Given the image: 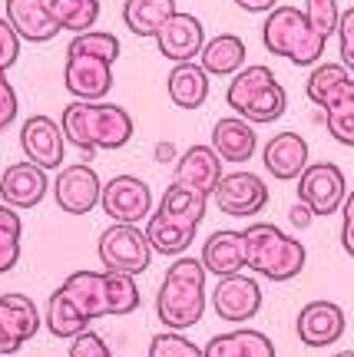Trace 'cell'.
<instances>
[{
	"label": "cell",
	"mask_w": 354,
	"mask_h": 357,
	"mask_svg": "<svg viewBox=\"0 0 354 357\" xmlns=\"http://www.w3.org/2000/svg\"><path fill=\"white\" fill-rule=\"evenodd\" d=\"M212 149L222 155V162H232V166L249 162L258 149L255 126L242 116H222L212 126Z\"/></svg>",
	"instance_id": "obj_20"
},
{
	"label": "cell",
	"mask_w": 354,
	"mask_h": 357,
	"mask_svg": "<svg viewBox=\"0 0 354 357\" xmlns=\"http://www.w3.org/2000/svg\"><path fill=\"white\" fill-rule=\"evenodd\" d=\"M60 126L66 142L87 155L100 149H123L136 132L133 116L106 100H73L60 116Z\"/></svg>",
	"instance_id": "obj_2"
},
{
	"label": "cell",
	"mask_w": 354,
	"mask_h": 357,
	"mask_svg": "<svg viewBox=\"0 0 354 357\" xmlns=\"http://www.w3.org/2000/svg\"><path fill=\"white\" fill-rule=\"evenodd\" d=\"M318 109L325 113V126H328L331 139L354 149V79H341Z\"/></svg>",
	"instance_id": "obj_25"
},
{
	"label": "cell",
	"mask_w": 354,
	"mask_h": 357,
	"mask_svg": "<svg viewBox=\"0 0 354 357\" xmlns=\"http://www.w3.org/2000/svg\"><path fill=\"white\" fill-rule=\"evenodd\" d=\"M311 218H315V212H311L304 202H295L288 208V222L295 225V229H308V225H311Z\"/></svg>",
	"instance_id": "obj_42"
},
{
	"label": "cell",
	"mask_w": 354,
	"mask_h": 357,
	"mask_svg": "<svg viewBox=\"0 0 354 357\" xmlns=\"http://www.w3.org/2000/svg\"><path fill=\"white\" fill-rule=\"evenodd\" d=\"M20 149L30 162L50 169L64 166V153H66V136L64 126L53 123L50 116H30L24 126H20Z\"/></svg>",
	"instance_id": "obj_14"
},
{
	"label": "cell",
	"mask_w": 354,
	"mask_h": 357,
	"mask_svg": "<svg viewBox=\"0 0 354 357\" xmlns=\"http://www.w3.org/2000/svg\"><path fill=\"white\" fill-rule=\"evenodd\" d=\"M40 331V311L27 294L0 298V354H17Z\"/></svg>",
	"instance_id": "obj_16"
},
{
	"label": "cell",
	"mask_w": 354,
	"mask_h": 357,
	"mask_svg": "<svg viewBox=\"0 0 354 357\" xmlns=\"http://www.w3.org/2000/svg\"><path fill=\"white\" fill-rule=\"evenodd\" d=\"M262 43L272 56L291 60L295 66H315L325 56V43L328 40L318 33L308 13L298 7H275L265 13L262 24Z\"/></svg>",
	"instance_id": "obj_4"
},
{
	"label": "cell",
	"mask_w": 354,
	"mask_h": 357,
	"mask_svg": "<svg viewBox=\"0 0 354 357\" xmlns=\"http://www.w3.org/2000/svg\"><path fill=\"white\" fill-rule=\"evenodd\" d=\"M199 63L205 66L209 77H235L245 66V40L235 33H219V37L205 40Z\"/></svg>",
	"instance_id": "obj_27"
},
{
	"label": "cell",
	"mask_w": 354,
	"mask_h": 357,
	"mask_svg": "<svg viewBox=\"0 0 354 357\" xmlns=\"http://www.w3.org/2000/svg\"><path fill=\"white\" fill-rule=\"evenodd\" d=\"M205 265L199 258H176L156 291V314L169 331H186L205 314Z\"/></svg>",
	"instance_id": "obj_3"
},
{
	"label": "cell",
	"mask_w": 354,
	"mask_h": 357,
	"mask_svg": "<svg viewBox=\"0 0 354 357\" xmlns=\"http://www.w3.org/2000/svg\"><path fill=\"white\" fill-rule=\"evenodd\" d=\"M341 212H344V222H341V245H344V252L354 258V192H348V195H344Z\"/></svg>",
	"instance_id": "obj_41"
},
{
	"label": "cell",
	"mask_w": 354,
	"mask_h": 357,
	"mask_svg": "<svg viewBox=\"0 0 354 357\" xmlns=\"http://www.w3.org/2000/svg\"><path fill=\"white\" fill-rule=\"evenodd\" d=\"M215 205H219V212H226L232 218H252L258 215L262 208L268 205V185L262 176H255V172H222L219 178V185L212 192Z\"/></svg>",
	"instance_id": "obj_10"
},
{
	"label": "cell",
	"mask_w": 354,
	"mask_h": 357,
	"mask_svg": "<svg viewBox=\"0 0 354 357\" xmlns=\"http://www.w3.org/2000/svg\"><path fill=\"white\" fill-rule=\"evenodd\" d=\"M304 13L321 37L328 40L338 33V20H341V7L338 0H304Z\"/></svg>",
	"instance_id": "obj_36"
},
{
	"label": "cell",
	"mask_w": 354,
	"mask_h": 357,
	"mask_svg": "<svg viewBox=\"0 0 354 357\" xmlns=\"http://www.w3.org/2000/svg\"><path fill=\"white\" fill-rule=\"evenodd\" d=\"M205 208H209V195L199 189H192V185H182L172 178V185L163 192V199H159V212L169 218H176V222H186L192 229H199V222L205 218Z\"/></svg>",
	"instance_id": "obj_29"
},
{
	"label": "cell",
	"mask_w": 354,
	"mask_h": 357,
	"mask_svg": "<svg viewBox=\"0 0 354 357\" xmlns=\"http://www.w3.org/2000/svg\"><path fill=\"white\" fill-rule=\"evenodd\" d=\"M70 50H89L96 56H106L110 63H116L119 60V40L113 33H106V30H83V33H76L70 40Z\"/></svg>",
	"instance_id": "obj_34"
},
{
	"label": "cell",
	"mask_w": 354,
	"mask_h": 357,
	"mask_svg": "<svg viewBox=\"0 0 354 357\" xmlns=\"http://www.w3.org/2000/svg\"><path fill=\"white\" fill-rule=\"evenodd\" d=\"M338 53H341V63L354 73V7L341 10V20H338Z\"/></svg>",
	"instance_id": "obj_38"
},
{
	"label": "cell",
	"mask_w": 354,
	"mask_h": 357,
	"mask_svg": "<svg viewBox=\"0 0 354 357\" xmlns=\"http://www.w3.org/2000/svg\"><path fill=\"white\" fill-rule=\"evenodd\" d=\"M43 3L60 24V30H70V33L93 30V24L100 20V0H43Z\"/></svg>",
	"instance_id": "obj_31"
},
{
	"label": "cell",
	"mask_w": 354,
	"mask_h": 357,
	"mask_svg": "<svg viewBox=\"0 0 354 357\" xmlns=\"http://www.w3.org/2000/svg\"><path fill=\"white\" fill-rule=\"evenodd\" d=\"M20 56V37L7 17H0V70H10Z\"/></svg>",
	"instance_id": "obj_39"
},
{
	"label": "cell",
	"mask_w": 354,
	"mask_h": 357,
	"mask_svg": "<svg viewBox=\"0 0 354 357\" xmlns=\"http://www.w3.org/2000/svg\"><path fill=\"white\" fill-rule=\"evenodd\" d=\"M47 192H50L47 169L30 162V159L7 166L3 176H0V199L7 205H13V208H34V205L43 202Z\"/></svg>",
	"instance_id": "obj_18"
},
{
	"label": "cell",
	"mask_w": 354,
	"mask_h": 357,
	"mask_svg": "<svg viewBox=\"0 0 354 357\" xmlns=\"http://www.w3.org/2000/svg\"><path fill=\"white\" fill-rule=\"evenodd\" d=\"M226 102L249 123H275L288 109V93L268 66H242L226 89Z\"/></svg>",
	"instance_id": "obj_6"
},
{
	"label": "cell",
	"mask_w": 354,
	"mask_h": 357,
	"mask_svg": "<svg viewBox=\"0 0 354 357\" xmlns=\"http://www.w3.org/2000/svg\"><path fill=\"white\" fill-rule=\"evenodd\" d=\"M156 47L163 53L165 60L172 63H182V60H196L205 47V26L199 17L192 13H182L176 10L169 20H165L159 30H156Z\"/></svg>",
	"instance_id": "obj_15"
},
{
	"label": "cell",
	"mask_w": 354,
	"mask_h": 357,
	"mask_svg": "<svg viewBox=\"0 0 354 357\" xmlns=\"http://www.w3.org/2000/svg\"><path fill=\"white\" fill-rule=\"evenodd\" d=\"M344 324H348V318H344L341 305H334V301H308L298 311L295 331H298V341L308 347H331L344 334Z\"/></svg>",
	"instance_id": "obj_17"
},
{
	"label": "cell",
	"mask_w": 354,
	"mask_h": 357,
	"mask_svg": "<svg viewBox=\"0 0 354 357\" xmlns=\"http://www.w3.org/2000/svg\"><path fill=\"white\" fill-rule=\"evenodd\" d=\"M7 20L27 43H50L60 33V24L50 17L43 0H7Z\"/></svg>",
	"instance_id": "obj_22"
},
{
	"label": "cell",
	"mask_w": 354,
	"mask_h": 357,
	"mask_svg": "<svg viewBox=\"0 0 354 357\" xmlns=\"http://www.w3.org/2000/svg\"><path fill=\"white\" fill-rule=\"evenodd\" d=\"M245 13H268L279 7V0H235Z\"/></svg>",
	"instance_id": "obj_43"
},
{
	"label": "cell",
	"mask_w": 354,
	"mask_h": 357,
	"mask_svg": "<svg viewBox=\"0 0 354 357\" xmlns=\"http://www.w3.org/2000/svg\"><path fill=\"white\" fill-rule=\"evenodd\" d=\"M17 109H20L17 93H13L10 79H7V70H0V132L10 126L13 119H17Z\"/></svg>",
	"instance_id": "obj_40"
},
{
	"label": "cell",
	"mask_w": 354,
	"mask_h": 357,
	"mask_svg": "<svg viewBox=\"0 0 354 357\" xmlns=\"http://www.w3.org/2000/svg\"><path fill=\"white\" fill-rule=\"evenodd\" d=\"M100 208L113 222H142L152 215V189L136 176H116L103 185Z\"/></svg>",
	"instance_id": "obj_11"
},
{
	"label": "cell",
	"mask_w": 354,
	"mask_h": 357,
	"mask_svg": "<svg viewBox=\"0 0 354 357\" xmlns=\"http://www.w3.org/2000/svg\"><path fill=\"white\" fill-rule=\"evenodd\" d=\"M172 155H176L172 142H159V146H156V159H159V162H169Z\"/></svg>",
	"instance_id": "obj_44"
},
{
	"label": "cell",
	"mask_w": 354,
	"mask_h": 357,
	"mask_svg": "<svg viewBox=\"0 0 354 357\" xmlns=\"http://www.w3.org/2000/svg\"><path fill=\"white\" fill-rule=\"evenodd\" d=\"M344 195H348V182L334 162H315V166L308 162L304 172L298 176V202L308 205L315 218L341 212Z\"/></svg>",
	"instance_id": "obj_8"
},
{
	"label": "cell",
	"mask_w": 354,
	"mask_h": 357,
	"mask_svg": "<svg viewBox=\"0 0 354 357\" xmlns=\"http://www.w3.org/2000/svg\"><path fill=\"white\" fill-rule=\"evenodd\" d=\"M0 357H3V354H0Z\"/></svg>",
	"instance_id": "obj_46"
},
{
	"label": "cell",
	"mask_w": 354,
	"mask_h": 357,
	"mask_svg": "<svg viewBox=\"0 0 354 357\" xmlns=\"http://www.w3.org/2000/svg\"><path fill=\"white\" fill-rule=\"evenodd\" d=\"M149 357H205V351L199 344H192L186 334H156L149 341Z\"/></svg>",
	"instance_id": "obj_35"
},
{
	"label": "cell",
	"mask_w": 354,
	"mask_h": 357,
	"mask_svg": "<svg viewBox=\"0 0 354 357\" xmlns=\"http://www.w3.org/2000/svg\"><path fill=\"white\" fill-rule=\"evenodd\" d=\"M140 307V288L133 275L119 271H73L47 301V328L53 337H76L96 318L133 314Z\"/></svg>",
	"instance_id": "obj_1"
},
{
	"label": "cell",
	"mask_w": 354,
	"mask_h": 357,
	"mask_svg": "<svg viewBox=\"0 0 354 357\" xmlns=\"http://www.w3.org/2000/svg\"><path fill=\"white\" fill-rule=\"evenodd\" d=\"M66 357H113V351H110V344L103 341L96 331H80L76 337H70V351H66Z\"/></svg>",
	"instance_id": "obj_37"
},
{
	"label": "cell",
	"mask_w": 354,
	"mask_h": 357,
	"mask_svg": "<svg viewBox=\"0 0 354 357\" xmlns=\"http://www.w3.org/2000/svg\"><path fill=\"white\" fill-rule=\"evenodd\" d=\"M176 13V0H126L123 24L133 37H156V30Z\"/></svg>",
	"instance_id": "obj_30"
},
{
	"label": "cell",
	"mask_w": 354,
	"mask_h": 357,
	"mask_svg": "<svg viewBox=\"0 0 354 357\" xmlns=\"http://www.w3.org/2000/svg\"><path fill=\"white\" fill-rule=\"evenodd\" d=\"M202 351H205V357H275L272 337L262 331H252V328L215 334Z\"/></svg>",
	"instance_id": "obj_26"
},
{
	"label": "cell",
	"mask_w": 354,
	"mask_h": 357,
	"mask_svg": "<svg viewBox=\"0 0 354 357\" xmlns=\"http://www.w3.org/2000/svg\"><path fill=\"white\" fill-rule=\"evenodd\" d=\"M64 86L76 100H106L110 89H113V63L89 50H70L66 47Z\"/></svg>",
	"instance_id": "obj_9"
},
{
	"label": "cell",
	"mask_w": 354,
	"mask_h": 357,
	"mask_svg": "<svg viewBox=\"0 0 354 357\" xmlns=\"http://www.w3.org/2000/svg\"><path fill=\"white\" fill-rule=\"evenodd\" d=\"M334 357H354V351H338Z\"/></svg>",
	"instance_id": "obj_45"
},
{
	"label": "cell",
	"mask_w": 354,
	"mask_h": 357,
	"mask_svg": "<svg viewBox=\"0 0 354 357\" xmlns=\"http://www.w3.org/2000/svg\"><path fill=\"white\" fill-rule=\"evenodd\" d=\"M262 162H265L268 176H275L279 182H291L308 166V142L298 132H279V136H272L265 142Z\"/></svg>",
	"instance_id": "obj_19"
},
{
	"label": "cell",
	"mask_w": 354,
	"mask_h": 357,
	"mask_svg": "<svg viewBox=\"0 0 354 357\" xmlns=\"http://www.w3.org/2000/svg\"><path fill=\"white\" fill-rule=\"evenodd\" d=\"M96 255L103 268L119 271V275H142L152 261V245L146 231L136 229L133 222H113L96 242Z\"/></svg>",
	"instance_id": "obj_7"
},
{
	"label": "cell",
	"mask_w": 354,
	"mask_h": 357,
	"mask_svg": "<svg viewBox=\"0 0 354 357\" xmlns=\"http://www.w3.org/2000/svg\"><path fill=\"white\" fill-rule=\"evenodd\" d=\"M212 307L222 321L242 324V321L258 314V307H262V284L255 278H249V275H242V271L226 275V278L215 284Z\"/></svg>",
	"instance_id": "obj_13"
},
{
	"label": "cell",
	"mask_w": 354,
	"mask_h": 357,
	"mask_svg": "<svg viewBox=\"0 0 354 357\" xmlns=\"http://www.w3.org/2000/svg\"><path fill=\"white\" fill-rule=\"evenodd\" d=\"M103 182L93 166H64L60 176L53 178V199L66 215H87L100 205Z\"/></svg>",
	"instance_id": "obj_12"
},
{
	"label": "cell",
	"mask_w": 354,
	"mask_h": 357,
	"mask_svg": "<svg viewBox=\"0 0 354 357\" xmlns=\"http://www.w3.org/2000/svg\"><path fill=\"white\" fill-rule=\"evenodd\" d=\"M205 271H212L219 278L226 275H235L245 268V231H232V229H222V231H212L202 245V258Z\"/></svg>",
	"instance_id": "obj_23"
},
{
	"label": "cell",
	"mask_w": 354,
	"mask_h": 357,
	"mask_svg": "<svg viewBox=\"0 0 354 357\" xmlns=\"http://www.w3.org/2000/svg\"><path fill=\"white\" fill-rule=\"evenodd\" d=\"M219 178H222V155L212 146H189L176 159V182L205 192L209 199H212Z\"/></svg>",
	"instance_id": "obj_21"
},
{
	"label": "cell",
	"mask_w": 354,
	"mask_h": 357,
	"mask_svg": "<svg viewBox=\"0 0 354 357\" xmlns=\"http://www.w3.org/2000/svg\"><path fill=\"white\" fill-rule=\"evenodd\" d=\"M142 231H146V238H149L152 252H159V255H182L192 245V238H196V229H192V225L163 215L159 208L146 218V229Z\"/></svg>",
	"instance_id": "obj_28"
},
{
	"label": "cell",
	"mask_w": 354,
	"mask_h": 357,
	"mask_svg": "<svg viewBox=\"0 0 354 357\" xmlns=\"http://www.w3.org/2000/svg\"><path fill=\"white\" fill-rule=\"evenodd\" d=\"M20 235H24V222L17 208L0 202V275H7L20 261Z\"/></svg>",
	"instance_id": "obj_32"
},
{
	"label": "cell",
	"mask_w": 354,
	"mask_h": 357,
	"mask_svg": "<svg viewBox=\"0 0 354 357\" xmlns=\"http://www.w3.org/2000/svg\"><path fill=\"white\" fill-rule=\"evenodd\" d=\"M304 245L272 222H255L245 229V268L268 281H291L304 268Z\"/></svg>",
	"instance_id": "obj_5"
},
{
	"label": "cell",
	"mask_w": 354,
	"mask_h": 357,
	"mask_svg": "<svg viewBox=\"0 0 354 357\" xmlns=\"http://www.w3.org/2000/svg\"><path fill=\"white\" fill-rule=\"evenodd\" d=\"M348 77H351V70H348L344 63H315V70L308 73L304 93H308V100L315 102V106H321L331 89L338 86L341 79H348Z\"/></svg>",
	"instance_id": "obj_33"
},
{
	"label": "cell",
	"mask_w": 354,
	"mask_h": 357,
	"mask_svg": "<svg viewBox=\"0 0 354 357\" xmlns=\"http://www.w3.org/2000/svg\"><path fill=\"white\" fill-rule=\"evenodd\" d=\"M165 93H169V100L176 102L179 109H199L209 100V73H205V66L196 63V60L176 63L169 70Z\"/></svg>",
	"instance_id": "obj_24"
}]
</instances>
